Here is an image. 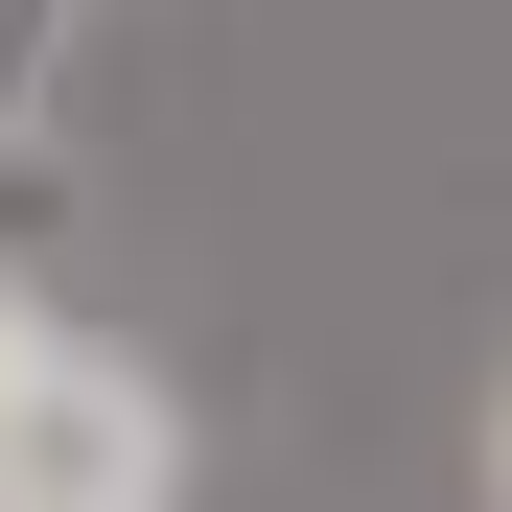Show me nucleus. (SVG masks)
Returning a JSON list of instances; mask_svg holds the SVG:
<instances>
[{
    "label": "nucleus",
    "mask_w": 512,
    "mask_h": 512,
    "mask_svg": "<svg viewBox=\"0 0 512 512\" xmlns=\"http://www.w3.org/2000/svg\"><path fill=\"white\" fill-rule=\"evenodd\" d=\"M0 350H24V280H0Z\"/></svg>",
    "instance_id": "3"
},
{
    "label": "nucleus",
    "mask_w": 512,
    "mask_h": 512,
    "mask_svg": "<svg viewBox=\"0 0 512 512\" xmlns=\"http://www.w3.org/2000/svg\"><path fill=\"white\" fill-rule=\"evenodd\" d=\"M489 512H512V373H489Z\"/></svg>",
    "instance_id": "2"
},
{
    "label": "nucleus",
    "mask_w": 512,
    "mask_h": 512,
    "mask_svg": "<svg viewBox=\"0 0 512 512\" xmlns=\"http://www.w3.org/2000/svg\"><path fill=\"white\" fill-rule=\"evenodd\" d=\"M0 512H187V396L117 326L24 303V350H0Z\"/></svg>",
    "instance_id": "1"
}]
</instances>
